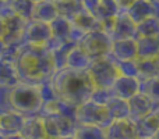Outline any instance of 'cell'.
<instances>
[{
    "instance_id": "6da1fadb",
    "label": "cell",
    "mask_w": 159,
    "mask_h": 139,
    "mask_svg": "<svg viewBox=\"0 0 159 139\" xmlns=\"http://www.w3.org/2000/svg\"><path fill=\"white\" fill-rule=\"evenodd\" d=\"M14 66L18 74L20 82L32 85L49 81L56 71L52 54L45 46L21 45Z\"/></svg>"
},
{
    "instance_id": "7a4b0ae2",
    "label": "cell",
    "mask_w": 159,
    "mask_h": 139,
    "mask_svg": "<svg viewBox=\"0 0 159 139\" xmlns=\"http://www.w3.org/2000/svg\"><path fill=\"white\" fill-rule=\"evenodd\" d=\"M56 98L71 107H77L89 100L95 89L87 71L61 68L53 72L49 79Z\"/></svg>"
},
{
    "instance_id": "3957f363",
    "label": "cell",
    "mask_w": 159,
    "mask_h": 139,
    "mask_svg": "<svg viewBox=\"0 0 159 139\" xmlns=\"http://www.w3.org/2000/svg\"><path fill=\"white\" fill-rule=\"evenodd\" d=\"M11 110L22 114L24 117L38 115L42 107V98L38 85L18 82L10 89L8 95Z\"/></svg>"
},
{
    "instance_id": "277c9868",
    "label": "cell",
    "mask_w": 159,
    "mask_h": 139,
    "mask_svg": "<svg viewBox=\"0 0 159 139\" xmlns=\"http://www.w3.org/2000/svg\"><path fill=\"white\" fill-rule=\"evenodd\" d=\"M87 72L93 88H98V89H109L115 79L119 76L116 61L112 60L109 56L92 60L89 67L87 68Z\"/></svg>"
},
{
    "instance_id": "5b68a950",
    "label": "cell",
    "mask_w": 159,
    "mask_h": 139,
    "mask_svg": "<svg viewBox=\"0 0 159 139\" xmlns=\"http://www.w3.org/2000/svg\"><path fill=\"white\" fill-rule=\"evenodd\" d=\"M74 120L77 124H87V125H96L101 128H107L112 118L109 115L106 106L98 104L92 100H87L75 107Z\"/></svg>"
},
{
    "instance_id": "8992f818",
    "label": "cell",
    "mask_w": 159,
    "mask_h": 139,
    "mask_svg": "<svg viewBox=\"0 0 159 139\" xmlns=\"http://www.w3.org/2000/svg\"><path fill=\"white\" fill-rule=\"evenodd\" d=\"M110 43H112V39L103 31L93 29L84 33V36L77 43V46L91 60H95V59H101L109 54Z\"/></svg>"
},
{
    "instance_id": "52a82bcc",
    "label": "cell",
    "mask_w": 159,
    "mask_h": 139,
    "mask_svg": "<svg viewBox=\"0 0 159 139\" xmlns=\"http://www.w3.org/2000/svg\"><path fill=\"white\" fill-rule=\"evenodd\" d=\"M101 29L112 41L135 38V24L129 18V15L124 11H119L113 18L101 22Z\"/></svg>"
},
{
    "instance_id": "ba28073f",
    "label": "cell",
    "mask_w": 159,
    "mask_h": 139,
    "mask_svg": "<svg viewBox=\"0 0 159 139\" xmlns=\"http://www.w3.org/2000/svg\"><path fill=\"white\" fill-rule=\"evenodd\" d=\"M43 124L45 135L52 139H60L63 137L73 135L75 129V120L73 117L64 114H48L39 115Z\"/></svg>"
},
{
    "instance_id": "9c48e42d",
    "label": "cell",
    "mask_w": 159,
    "mask_h": 139,
    "mask_svg": "<svg viewBox=\"0 0 159 139\" xmlns=\"http://www.w3.org/2000/svg\"><path fill=\"white\" fill-rule=\"evenodd\" d=\"M50 39L49 24L41 21L30 20L25 22L24 31L21 36L22 45H31V46H45Z\"/></svg>"
},
{
    "instance_id": "30bf717a",
    "label": "cell",
    "mask_w": 159,
    "mask_h": 139,
    "mask_svg": "<svg viewBox=\"0 0 159 139\" xmlns=\"http://www.w3.org/2000/svg\"><path fill=\"white\" fill-rule=\"evenodd\" d=\"M106 139H138V132L135 123L131 118L113 120L105 128Z\"/></svg>"
},
{
    "instance_id": "8fae6325",
    "label": "cell",
    "mask_w": 159,
    "mask_h": 139,
    "mask_svg": "<svg viewBox=\"0 0 159 139\" xmlns=\"http://www.w3.org/2000/svg\"><path fill=\"white\" fill-rule=\"evenodd\" d=\"M127 104H129V117L131 118L133 121L145 117L147 114H149V113H152L154 110L159 109L157 102L149 99L148 96L143 95L141 92H138L137 95L130 98L129 100H127Z\"/></svg>"
},
{
    "instance_id": "7c38bea8",
    "label": "cell",
    "mask_w": 159,
    "mask_h": 139,
    "mask_svg": "<svg viewBox=\"0 0 159 139\" xmlns=\"http://www.w3.org/2000/svg\"><path fill=\"white\" fill-rule=\"evenodd\" d=\"M109 89L112 96L129 100L130 98H133L134 95H137L140 92V79L134 78V76L119 75Z\"/></svg>"
},
{
    "instance_id": "4fadbf2b",
    "label": "cell",
    "mask_w": 159,
    "mask_h": 139,
    "mask_svg": "<svg viewBox=\"0 0 159 139\" xmlns=\"http://www.w3.org/2000/svg\"><path fill=\"white\" fill-rule=\"evenodd\" d=\"M109 56L116 63L127 60H135L137 49H135V39H119L112 41L109 49Z\"/></svg>"
},
{
    "instance_id": "5bb4252c",
    "label": "cell",
    "mask_w": 159,
    "mask_h": 139,
    "mask_svg": "<svg viewBox=\"0 0 159 139\" xmlns=\"http://www.w3.org/2000/svg\"><path fill=\"white\" fill-rule=\"evenodd\" d=\"M124 13L129 15V18L134 24H138L140 21L148 18V17L158 15V4H152L145 0H134L126 8Z\"/></svg>"
},
{
    "instance_id": "9a60e30c",
    "label": "cell",
    "mask_w": 159,
    "mask_h": 139,
    "mask_svg": "<svg viewBox=\"0 0 159 139\" xmlns=\"http://www.w3.org/2000/svg\"><path fill=\"white\" fill-rule=\"evenodd\" d=\"M25 117L14 110L8 111H0V132L6 137L14 134H20L22 125H24Z\"/></svg>"
},
{
    "instance_id": "2e32d148",
    "label": "cell",
    "mask_w": 159,
    "mask_h": 139,
    "mask_svg": "<svg viewBox=\"0 0 159 139\" xmlns=\"http://www.w3.org/2000/svg\"><path fill=\"white\" fill-rule=\"evenodd\" d=\"M134 123L135 127H137L138 137H144V138L157 137L159 131V109L147 114L145 117L135 120Z\"/></svg>"
},
{
    "instance_id": "e0dca14e",
    "label": "cell",
    "mask_w": 159,
    "mask_h": 139,
    "mask_svg": "<svg viewBox=\"0 0 159 139\" xmlns=\"http://www.w3.org/2000/svg\"><path fill=\"white\" fill-rule=\"evenodd\" d=\"M4 20H6V36H4V39H3V43L4 45L21 43L22 31H24L25 22L27 21L18 18V17H16V15H11Z\"/></svg>"
},
{
    "instance_id": "ac0fdd59",
    "label": "cell",
    "mask_w": 159,
    "mask_h": 139,
    "mask_svg": "<svg viewBox=\"0 0 159 139\" xmlns=\"http://www.w3.org/2000/svg\"><path fill=\"white\" fill-rule=\"evenodd\" d=\"M135 59H157L159 57V36L158 38H135Z\"/></svg>"
},
{
    "instance_id": "d6986e66",
    "label": "cell",
    "mask_w": 159,
    "mask_h": 139,
    "mask_svg": "<svg viewBox=\"0 0 159 139\" xmlns=\"http://www.w3.org/2000/svg\"><path fill=\"white\" fill-rule=\"evenodd\" d=\"M20 134L25 139H45V129L43 124L39 115H31V117H25L24 125H22Z\"/></svg>"
},
{
    "instance_id": "ffe728a7",
    "label": "cell",
    "mask_w": 159,
    "mask_h": 139,
    "mask_svg": "<svg viewBox=\"0 0 159 139\" xmlns=\"http://www.w3.org/2000/svg\"><path fill=\"white\" fill-rule=\"evenodd\" d=\"M56 17H57V11H56L55 3H53L52 0H42V2H38L34 4L32 18L31 20L49 24Z\"/></svg>"
},
{
    "instance_id": "44dd1931",
    "label": "cell",
    "mask_w": 159,
    "mask_h": 139,
    "mask_svg": "<svg viewBox=\"0 0 159 139\" xmlns=\"http://www.w3.org/2000/svg\"><path fill=\"white\" fill-rule=\"evenodd\" d=\"M70 22H71V27L77 28V29H80L84 33L93 31V29H101V22L91 13L82 10V8L70 20Z\"/></svg>"
},
{
    "instance_id": "7402d4cb",
    "label": "cell",
    "mask_w": 159,
    "mask_h": 139,
    "mask_svg": "<svg viewBox=\"0 0 159 139\" xmlns=\"http://www.w3.org/2000/svg\"><path fill=\"white\" fill-rule=\"evenodd\" d=\"M91 61L92 60L75 45V46H73L70 49L69 54L66 57V68L77 70V71H87Z\"/></svg>"
},
{
    "instance_id": "603a6c76",
    "label": "cell",
    "mask_w": 159,
    "mask_h": 139,
    "mask_svg": "<svg viewBox=\"0 0 159 139\" xmlns=\"http://www.w3.org/2000/svg\"><path fill=\"white\" fill-rule=\"evenodd\" d=\"M159 36V18L152 15L135 24V38H158ZM134 38V39H135Z\"/></svg>"
},
{
    "instance_id": "cb8c5ba5",
    "label": "cell",
    "mask_w": 159,
    "mask_h": 139,
    "mask_svg": "<svg viewBox=\"0 0 159 139\" xmlns=\"http://www.w3.org/2000/svg\"><path fill=\"white\" fill-rule=\"evenodd\" d=\"M137 64V78L148 79L155 78L159 74V57L157 59H135Z\"/></svg>"
},
{
    "instance_id": "d4e9b609",
    "label": "cell",
    "mask_w": 159,
    "mask_h": 139,
    "mask_svg": "<svg viewBox=\"0 0 159 139\" xmlns=\"http://www.w3.org/2000/svg\"><path fill=\"white\" fill-rule=\"evenodd\" d=\"M49 29L52 38L59 39L61 42H67L69 41L70 29H71V22H70V20L64 18V17L57 15L53 21L49 22Z\"/></svg>"
},
{
    "instance_id": "484cf974",
    "label": "cell",
    "mask_w": 159,
    "mask_h": 139,
    "mask_svg": "<svg viewBox=\"0 0 159 139\" xmlns=\"http://www.w3.org/2000/svg\"><path fill=\"white\" fill-rule=\"evenodd\" d=\"M20 82L16 66L13 63L0 60V86L13 88Z\"/></svg>"
},
{
    "instance_id": "4316f807",
    "label": "cell",
    "mask_w": 159,
    "mask_h": 139,
    "mask_svg": "<svg viewBox=\"0 0 159 139\" xmlns=\"http://www.w3.org/2000/svg\"><path fill=\"white\" fill-rule=\"evenodd\" d=\"M74 139H106L105 129L96 125H87V124H77L73 132Z\"/></svg>"
},
{
    "instance_id": "83f0119b",
    "label": "cell",
    "mask_w": 159,
    "mask_h": 139,
    "mask_svg": "<svg viewBox=\"0 0 159 139\" xmlns=\"http://www.w3.org/2000/svg\"><path fill=\"white\" fill-rule=\"evenodd\" d=\"M105 106H106L112 120L130 118L129 117V104H127V100H124V99H119V98L112 96L110 100L107 102Z\"/></svg>"
},
{
    "instance_id": "f1b7e54d",
    "label": "cell",
    "mask_w": 159,
    "mask_h": 139,
    "mask_svg": "<svg viewBox=\"0 0 159 139\" xmlns=\"http://www.w3.org/2000/svg\"><path fill=\"white\" fill-rule=\"evenodd\" d=\"M119 11L120 10H119V6H117V3H116V0H101V3H99L93 17H95L99 22H103V21H107V20L113 18Z\"/></svg>"
},
{
    "instance_id": "f546056e",
    "label": "cell",
    "mask_w": 159,
    "mask_h": 139,
    "mask_svg": "<svg viewBox=\"0 0 159 139\" xmlns=\"http://www.w3.org/2000/svg\"><path fill=\"white\" fill-rule=\"evenodd\" d=\"M55 7L57 11V15L64 17L67 20H71L75 14L81 10L80 6V0H56Z\"/></svg>"
},
{
    "instance_id": "4dcf8cb0",
    "label": "cell",
    "mask_w": 159,
    "mask_h": 139,
    "mask_svg": "<svg viewBox=\"0 0 159 139\" xmlns=\"http://www.w3.org/2000/svg\"><path fill=\"white\" fill-rule=\"evenodd\" d=\"M34 4L35 3H32L31 0H13V2H10L13 14L24 21H30L32 18Z\"/></svg>"
},
{
    "instance_id": "1f68e13d",
    "label": "cell",
    "mask_w": 159,
    "mask_h": 139,
    "mask_svg": "<svg viewBox=\"0 0 159 139\" xmlns=\"http://www.w3.org/2000/svg\"><path fill=\"white\" fill-rule=\"evenodd\" d=\"M73 46H75V43L67 41V42H64L63 45H60L57 49H55L53 52H50L56 71L61 70V68H64V67H66V57H67V54H69L70 49H71Z\"/></svg>"
},
{
    "instance_id": "d6a6232c",
    "label": "cell",
    "mask_w": 159,
    "mask_h": 139,
    "mask_svg": "<svg viewBox=\"0 0 159 139\" xmlns=\"http://www.w3.org/2000/svg\"><path fill=\"white\" fill-rule=\"evenodd\" d=\"M140 92L158 103L159 102V81H158V76H155V78H148V79H141L140 81Z\"/></svg>"
},
{
    "instance_id": "836d02e7",
    "label": "cell",
    "mask_w": 159,
    "mask_h": 139,
    "mask_svg": "<svg viewBox=\"0 0 159 139\" xmlns=\"http://www.w3.org/2000/svg\"><path fill=\"white\" fill-rule=\"evenodd\" d=\"M116 66H117L119 75L137 78V64H135V60L119 61V63H116Z\"/></svg>"
},
{
    "instance_id": "e575fe53",
    "label": "cell",
    "mask_w": 159,
    "mask_h": 139,
    "mask_svg": "<svg viewBox=\"0 0 159 139\" xmlns=\"http://www.w3.org/2000/svg\"><path fill=\"white\" fill-rule=\"evenodd\" d=\"M110 98H112L110 89H98V88H95V89L92 90V95H91L89 100L95 102V103H98V104H103L105 106V104L110 100Z\"/></svg>"
},
{
    "instance_id": "d590c367",
    "label": "cell",
    "mask_w": 159,
    "mask_h": 139,
    "mask_svg": "<svg viewBox=\"0 0 159 139\" xmlns=\"http://www.w3.org/2000/svg\"><path fill=\"white\" fill-rule=\"evenodd\" d=\"M10 89L11 88L0 86V111H8V110H11L10 100H8Z\"/></svg>"
},
{
    "instance_id": "8d00e7d4",
    "label": "cell",
    "mask_w": 159,
    "mask_h": 139,
    "mask_svg": "<svg viewBox=\"0 0 159 139\" xmlns=\"http://www.w3.org/2000/svg\"><path fill=\"white\" fill-rule=\"evenodd\" d=\"M99 3H101V0H80V6H81L82 10L91 13L92 15L95 14V11H96V8H98Z\"/></svg>"
},
{
    "instance_id": "74e56055",
    "label": "cell",
    "mask_w": 159,
    "mask_h": 139,
    "mask_svg": "<svg viewBox=\"0 0 159 139\" xmlns=\"http://www.w3.org/2000/svg\"><path fill=\"white\" fill-rule=\"evenodd\" d=\"M11 15H14V14H13V11H11L10 3L2 0V2H0V17H2V18H8V17H11Z\"/></svg>"
},
{
    "instance_id": "f35d334b",
    "label": "cell",
    "mask_w": 159,
    "mask_h": 139,
    "mask_svg": "<svg viewBox=\"0 0 159 139\" xmlns=\"http://www.w3.org/2000/svg\"><path fill=\"white\" fill-rule=\"evenodd\" d=\"M133 2H134V0H116V3H117L119 10L120 11H126V8L129 7Z\"/></svg>"
},
{
    "instance_id": "ab89813d",
    "label": "cell",
    "mask_w": 159,
    "mask_h": 139,
    "mask_svg": "<svg viewBox=\"0 0 159 139\" xmlns=\"http://www.w3.org/2000/svg\"><path fill=\"white\" fill-rule=\"evenodd\" d=\"M6 36V20L0 17V41H3Z\"/></svg>"
},
{
    "instance_id": "60d3db41",
    "label": "cell",
    "mask_w": 159,
    "mask_h": 139,
    "mask_svg": "<svg viewBox=\"0 0 159 139\" xmlns=\"http://www.w3.org/2000/svg\"><path fill=\"white\" fill-rule=\"evenodd\" d=\"M6 139H25L22 137L21 134H14V135H8V137H6Z\"/></svg>"
},
{
    "instance_id": "b9f144b4",
    "label": "cell",
    "mask_w": 159,
    "mask_h": 139,
    "mask_svg": "<svg viewBox=\"0 0 159 139\" xmlns=\"http://www.w3.org/2000/svg\"><path fill=\"white\" fill-rule=\"evenodd\" d=\"M3 50H4V43H3V41H0V59H2Z\"/></svg>"
},
{
    "instance_id": "7bdbcfd3",
    "label": "cell",
    "mask_w": 159,
    "mask_h": 139,
    "mask_svg": "<svg viewBox=\"0 0 159 139\" xmlns=\"http://www.w3.org/2000/svg\"><path fill=\"white\" fill-rule=\"evenodd\" d=\"M138 139H158V135H157V137H152V138H144V137H138Z\"/></svg>"
},
{
    "instance_id": "ee69618b",
    "label": "cell",
    "mask_w": 159,
    "mask_h": 139,
    "mask_svg": "<svg viewBox=\"0 0 159 139\" xmlns=\"http://www.w3.org/2000/svg\"><path fill=\"white\" fill-rule=\"evenodd\" d=\"M145 2H149V3H152V4H158V0H145Z\"/></svg>"
},
{
    "instance_id": "f6af8a7d",
    "label": "cell",
    "mask_w": 159,
    "mask_h": 139,
    "mask_svg": "<svg viewBox=\"0 0 159 139\" xmlns=\"http://www.w3.org/2000/svg\"><path fill=\"white\" fill-rule=\"evenodd\" d=\"M60 139H74V138H73V135H69V137H63V138H60Z\"/></svg>"
},
{
    "instance_id": "bcb514c9",
    "label": "cell",
    "mask_w": 159,
    "mask_h": 139,
    "mask_svg": "<svg viewBox=\"0 0 159 139\" xmlns=\"http://www.w3.org/2000/svg\"><path fill=\"white\" fill-rule=\"evenodd\" d=\"M0 139H6V135H3L2 132H0Z\"/></svg>"
},
{
    "instance_id": "7dc6e473",
    "label": "cell",
    "mask_w": 159,
    "mask_h": 139,
    "mask_svg": "<svg viewBox=\"0 0 159 139\" xmlns=\"http://www.w3.org/2000/svg\"><path fill=\"white\" fill-rule=\"evenodd\" d=\"M32 3H38V2H42V0H31Z\"/></svg>"
},
{
    "instance_id": "c3c4849f",
    "label": "cell",
    "mask_w": 159,
    "mask_h": 139,
    "mask_svg": "<svg viewBox=\"0 0 159 139\" xmlns=\"http://www.w3.org/2000/svg\"><path fill=\"white\" fill-rule=\"evenodd\" d=\"M4 2H7V3H10V2H13V0H4Z\"/></svg>"
},
{
    "instance_id": "681fc988",
    "label": "cell",
    "mask_w": 159,
    "mask_h": 139,
    "mask_svg": "<svg viewBox=\"0 0 159 139\" xmlns=\"http://www.w3.org/2000/svg\"><path fill=\"white\" fill-rule=\"evenodd\" d=\"M52 2H56V0H52Z\"/></svg>"
},
{
    "instance_id": "f907efd6",
    "label": "cell",
    "mask_w": 159,
    "mask_h": 139,
    "mask_svg": "<svg viewBox=\"0 0 159 139\" xmlns=\"http://www.w3.org/2000/svg\"><path fill=\"white\" fill-rule=\"evenodd\" d=\"M0 2H2V0H0Z\"/></svg>"
}]
</instances>
